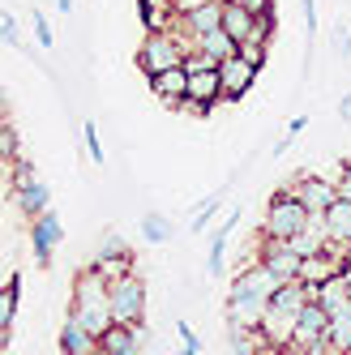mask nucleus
<instances>
[{"mask_svg": "<svg viewBox=\"0 0 351 355\" xmlns=\"http://www.w3.org/2000/svg\"><path fill=\"white\" fill-rule=\"evenodd\" d=\"M274 287H279V278H274L262 261H257V266H244L240 274H232V283H228V304H223V309H228V325L262 329Z\"/></svg>", "mask_w": 351, "mask_h": 355, "instance_id": "1", "label": "nucleus"}, {"mask_svg": "<svg viewBox=\"0 0 351 355\" xmlns=\"http://www.w3.org/2000/svg\"><path fill=\"white\" fill-rule=\"evenodd\" d=\"M69 321H78L82 329H90L94 338H103L108 329L116 325V317H112V283L99 270H82L78 274V283H73V300H69V313H65Z\"/></svg>", "mask_w": 351, "mask_h": 355, "instance_id": "2", "label": "nucleus"}, {"mask_svg": "<svg viewBox=\"0 0 351 355\" xmlns=\"http://www.w3.org/2000/svg\"><path fill=\"white\" fill-rule=\"evenodd\" d=\"M313 300V291L300 283H279L274 287V295H270V309H266V321H262V338L274 347V351H283L287 347V338H291V329H296V321H300V309Z\"/></svg>", "mask_w": 351, "mask_h": 355, "instance_id": "3", "label": "nucleus"}, {"mask_svg": "<svg viewBox=\"0 0 351 355\" xmlns=\"http://www.w3.org/2000/svg\"><path fill=\"white\" fill-rule=\"evenodd\" d=\"M189 52H193V43L185 39V31L171 26V31H159V35H146L142 39V47H137V69L146 73V78H155V73H163V69L185 64Z\"/></svg>", "mask_w": 351, "mask_h": 355, "instance_id": "4", "label": "nucleus"}, {"mask_svg": "<svg viewBox=\"0 0 351 355\" xmlns=\"http://www.w3.org/2000/svg\"><path fill=\"white\" fill-rule=\"evenodd\" d=\"M309 210H305V201H300L287 184H279L274 189V197H270V206H266V218H262V236H270V240H291L296 232H305L309 227Z\"/></svg>", "mask_w": 351, "mask_h": 355, "instance_id": "5", "label": "nucleus"}, {"mask_svg": "<svg viewBox=\"0 0 351 355\" xmlns=\"http://www.w3.org/2000/svg\"><path fill=\"white\" fill-rule=\"evenodd\" d=\"M112 317L120 325H142L146 321V278L142 274H120L112 283Z\"/></svg>", "mask_w": 351, "mask_h": 355, "instance_id": "6", "label": "nucleus"}, {"mask_svg": "<svg viewBox=\"0 0 351 355\" xmlns=\"http://www.w3.org/2000/svg\"><path fill=\"white\" fill-rule=\"evenodd\" d=\"M287 189L305 201L309 214H325L339 201V184H334V175H325V171H305V175H296V180H287Z\"/></svg>", "mask_w": 351, "mask_h": 355, "instance_id": "7", "label": "nucleus"}, {"mask_svg": "<svg viewBox=\"0 0 351 355\" xmlns=\"http://www.w3.org/2000/svg\"><path fill=\"white\" fill-rule=\"evenodd\" d=\"M90 270H99V274L108 278V283H116L120 274H129V270H133V248L124 244V236L108 232L103 240H99L94 257H90Z\"/></svg>", "mask_w": 351, "mask_h": 355, "instance_id": "8", "label": "nucleus"}, {"mask_svg": "<svg viewBox=\"0 0 351 355\" xmlns=\"http://www.w3.org/2000/svg\"><path fill=\"white\" fill-rule=\"evenodd\" d=\"M262 236V232H257ZM257 261L274 274V278H279V283H296V278H300V270H305V257H300V252L287 244V240H262V248H257Z\"/></svg>", "mask_w": 351, "mask_h": 355, "instance_id": "9", "label": "nucleus"}, {"mask_svg": "<svg viewBox=\"0 0 351 355\" xmlns=\"http://www.w3.org/2000/svg\"><path fill=\"white\" fill-rule=\"evenodd\" d=\"M65 240V227H60V214L47 210L39 218H31V252H35V266L47 270L52 266V248Z\"/></svg>", "mask_w": 351, "mask_h": 355, "instance_id": "10", "label": "nucleus"}, {"mask_svg": "<svg viewBox=\"0 0 351 355\" xmlns=\"http://www.w3.org/2000/svg\"><path fill=\"white\" fill-rule=\"evenodd\" d=\"M219 73H223V98H228V103H240V98L253 90V82H257V64H248L240 52L232 56V60H223L219 64Z\"/></svg>", "mask_w": 351, "mask_h": 355, "instance_id": "11", "label": "nucleus"}, {"mask_svg": "<svg viewBox=\"0 0 351 355\" xmlns=\"http://www.w3.org/2000/svg\"><path fill=\"white\" fill-rule=\"evenodd\" d=\"M223 9H228V0H206V5H193V9H185V13H176V26L197 39V35L223 26Z\"/></svg>", "mask_w": 351, "mask_h": 355, "instance_id": "12", "label": "nucleus"}, {"mask_svg": "<svg viewBox=\"0 0 351 355\" xmlns=\"http://www.w3.org/2000/svg\"><path fill=\"white\" fill-rule=\"evenodd\" d=\"M146 82H150V90H155L167 107H180L185 94H189V69L176 64V69H163V73H155V78H146Z\"/></svg>", "mask_w": 351, "mask_h": 355, "instance_id": "13", "label": "nucleus"}, {"mask_svg": "<svg viewBox=\"0 0 351 355\" xmlns=\"http://www.w3.org/2000/svg\"><path fill=\"white\" fill-rule=\"evenodd\" d=\"M17 295H22V278H17V270H9V274H5V287H0V347H5V351H9V343H13Z\"/></svg>", "mask_w": 351, "mask_h": 355, "instance_id": "14", "label": "nucleus"}, {"mask_svg": "<svg viewBox=\"0 0 351 355\" xmlns=\"http://www.w3.org/2000/svg\"><path fill=\"white\" fill-rule=\"evenodd\" d=\"M142 343H146L142 325H120V321L99 338V347H103L108 355H142Z\"/></svg>", "mask_w": 351, "mask_h": 355, "instance_id": "15", "label": "nucleus"}, {"mask_svg": "<svg viewBox=\"0 0 351 355\" xmlns=\"http://www.w3.org/2000/svg\"><path fill=\"white\" fill-rule=\"evenodd\" d=\"M13 201H17V210L26 214V218H39V214H47V210H52V189H47L43 180H31V184H17Z\"/></svg>", "mask_w": 351, "mask_h": 355, "instance_id": "16", "label": "nucleus"}, {"mask_svg": "<svg viewBox=\"0 0 351 355\" xmlns=\"http://www.w3.org/2000/svg\"><path fill=\"white\" fill-rule=\"evenodd\" d=\"M240 223V210H228V218H223L214 232H210V252H206V270L219 278L223 274V257H228V240H232V227Z\"/></svg>", "mask_w": 351, "mask_h": 355, "instance_id": "17", "label": "nucleus"}, {"mask_svg": "<svg viewBox=\"0 0 351 355\" xmlns=\"http://www.w3.org/2000/svg\"><path fill=\"white\" fill-rule=\"evenodd\" d=\"M193 47H197V52H202V56H210L214 64L232 60V56L240 52V43H236V39H232L228 31H223V26H219V31H206V35H197V39H193Z\"/></svg>", "mask_w": 351, "mask_h": 355, "instance_id": "18", "label": "nucleus"}, {"mask_svg": "<svg viewBox=\"0 0 351 355\" xmlns=\"http://www.w3.org/2000/svg\"><path fill=\"white\" fill-rule=\"evenodd\" d=\"M56 347H60V355H90V351L99 347V338L90 334V329H82L78 321H69V317H65V325H60V338H56Z\"/></svg>", "mask_w": 351, "mask_h": 355, "instance_id": "19", "label": "nucleus"}, {"mask_svg": "<svg viewBox=\"0 0 351 355\" xmlns=\"http://www.w3.org/2000/svg\"><path fill=\"white\" fill-rule=\"evenodd\" d=\"M325 218V232H330V244H339V248H347L351 244V201L347 197H339L330 210L321 214Z\"/></svg>", "mask_w": 351, "mask_h": 355, "instance_id": "20", "label": "nucleus"}, {"mask_svg": "<svg viewBox=\"0 0 351 355\" xmlns=\"http://www.w3.org/2000/svg\"><path fill=\"white\" fill-rule=\"evenodd\" d=\"M223 31H228L236 43L253 39V31H257V13H248L244 5H236V0H232V5L223 9Z\"/></svg>", "mask_w": 351, "mask_h": 355, "instance_id": "21", "label": "nucleus"}, {"mask_svg": "<svg viewBox=\"0 0 351 355\" xmlns=\"http://www.w3.org/2000/svg\"><path fill=\"white\" fill-rule=\"evenodd\" d=\"M317 300H321V309L330 313V317L347 313V309H351V291H347V283H343V274L330 278V283H321V287H317Z\"/></svg>", "mask_w": 351, "mask_h": 355, "instance_id": "22", "label": "nucleus"}, {"mask_svg": "<svg viewBox=\"0 0 351 355\" xmlns=\"http://www.w3.org/2000/svg\"><path fill=\"white\" fill-rule=\"evenodd\" d=\"M176 236V227H171V218H163L159 210H150V214H142V240L146 244H167Z\"/></svg>", "mask_w": 351, "mask_h": 355, "instance_id": "23", "label": "nucleus"}, {"mask_svg": "<svg viewBox=\"0 0 351 355\" xmlns=\"http://www.w3.org/2000/svg\"><path fill=\"white\" fill-rule=\"evenodd\" d=\"M325 343H330V351H339V355L351 351V309L330 317V325H325Z\"/></svg>", "mask_w": 351, "mask_h": 355, "instance_id": "24", "label": "nucleus"}, {"mask_svg": "<svg viewBox=\"0 0 351 355\" xmlns=\"http://www.w3.org/2000/svg\"><path fill=\"white\" fill-rule=\"evenodd\" d=\"M137 17H142L146 35H159V31H171V26H176V21L167 17V9L155 5V0H137Z\"/></svg>", "mask_w": 351, "mask_h": 355, "instance_id": "25", "label": "nucleus"}, {"mask_svg": "<svg viewBox=\"0 0 351 355\" xmlns=\"http://www.w3.org/2000/svg\"><path fill=\"white\" fill-rule=\"evenodd\" d=\"M82 141H86L90 163H94V167H103V163H108V155H103V141H99V124H94V120H86V124H82Z\"/></svg>", "mask_w": 351, "mask_h": 355, "instance_id": "26", "label": "nucleus"}, {"mask_svg": "<svg viewBox=\"0 0 351 355\" xmlns=\"http://www.w3.org/2000/svg\"><path fill=\"white\" fill-rule=\"evenodd\" d=\"M274 31H279V9L270 5V9H262V13H257V31H253V39H257V43H270V39H274Z\"/></svg>", "mask_w": 351, "mask_h": 355, "instance_id": "27", "label": "nucleus"}, {"mask_svg": "<svg viewBox=\"0 0 351 355\" xmlns=\"http://www.w3.org/2000/svg\"><path fill=\"white\" fill-rule=\"evenodd\" d=\"M219 206H223V193L206 197V201H202V210H197V218H193V232H206V227L219 218Z\"/></svg>", "mask_w": 351, "mask_h": 355, "instance_id": "28", "label": "nucleus"}, {"mask_svg": "<svg viewBox=\"0 0 351 355\" xmlns=\"http://www.w3.org/2000/svg\"><path fill=\"white\" fill-rule=\"evenodd\" d=\"M31 21H35V43H39V47H52V43H56V35H52V21L43 17V9H35V13H31Z\"/></svg>", "mask_w": 351, "mask_h": 355, "instance_id": "29", "label": "nucleus"}, {"mask_svg": "<svg viewBox=\"0 0 351 355\" xmlns=\"http://www.w3.org/2000/svg\"><path fill=\"white\" fill-rule=\"evenodd\" d=\"M240 56H244L248 64L266 69V43H257V39H244V43H240Z\"/></svg>", "mask_w": 351, "mask_h": 355, "instance_id": "30", "label": "nucleus"}, {"mask_svg": "<svg viewBox=\"0 0 351 355\" xmlns=\"http://www.w3.org/2000/svg\"><path fill=\"white\" fill-rule=\"evenodd\" d=\"M0 150H5V159L9 163H17L22 155H17V129H13V120H5V133H0Z\"/></svg>", "mask_w": 351, "mask_h": 355, "instance_id": "31", "label": "nucleus"}, {"mask_svg": "<svg viewBox=\"0 0 351 355\" xmlns=\"http://www.w3.org/2000/svg\"><path fill=\"white\" fill-rule=\"evenodd\" d=\"M9 167H13V184H31V180H39L31 159H17V163H9Z\"/></svg>", "mask_w": 351, "mask_h": 355, "instance_id": "32", "label": "nucleus"}, {"mask_svg": "<svg viewBox=\"0 0 351 355\" xmlns=\"http://www.w3.org/2000/svg\"><path fill=\"white\" fill-rule=\"evenodd\" d=\"M176 334H180V347H193V351H202V338H197V329L189 321H176Z\"/></svg>", "mask_w": 351, "mask_h": 355, "instance_id": "33", "label": "nucleus"}, {"mask_svg": "<svg viewBox=\"0 0 351 355\" xmlns=\"http://www.w3.org/2000/svg\"><path fill=\"white\" fill-rule=\"evenodd\" d=\"M334 184H339V197H347V201H351V159H347V163H339Z\"/></svg>", "mask_w": 351, "mask_h": 355, "instance_id": "34", "label": "nucleus"}, {"mask_svg": "<svg viewBox=\"0 0 351 355\" xmlns=\"http://www.w3.org/2000/svg\"><path fill=\"white\" fill-rule=\"evenodd\" d=\"M0 31H5V43H9V47H17V43H22V35H17V17H13V13L0 17Z\"/></svg>", "mask_w": 351, "mask_h": 355, "instance_id": "35", "label": "nucleus"}, {"mask_svg": "<svg viewBox=\"0 0 351 355\" xmlns=\"http://www.w3.org/2000/svg\"><path fill=\"white\" fill-rule=\"evenodd\" d=\"M300 9H305V31L317 35V0H300Z\"/></svg>", "mask_w": 351, "mask_h": 355, "instance_id": "36", "label": "nucleus"}, {"mask_svg": "<svg viewBox=\"0 0 351 355\" xmlns=\"http://www.w3.org/2000/svg\"><path fill=\"white\" fill-rule=\"evenodd\" d=\"M334 47H339V56H351V31L347 26H334Z\"/></svg>", "mask_w": 351, "mask_h": 355, "instance_id": "37", "label": "nucleus"}, {"mask_svg": "<svg viewBox=\"0 0 351 355\" xmlns=\"http://www.w3.org/2000/svg\"><path fill=\"white\" fill-rule=\"evenodd\" d=\"M236 5H244L248 13H262V9H270V5H274V0H236Z\"/></svg>", "mask_w": 351, "mask_h": 355, "instance_id": "38", "label": "nucleus"}, {"mask_svg": "<svg viewBox=\"0 0 351 355\" xmlns=\"http://www.w3.org/2000/svg\"><path fill=\"white\" fill-rule=\"evenodd\" d=\"M305 129H309V120H305V116H296V120L287 124V133H291V137H300V133H305Z\"/></svg>", "mask_w": 351, "mask_h": 355, "instance_id": "39", "label": "nucleus"}, {"mask_svg": "<svg viewBox=\"0 0 351 355\" xmlns=\"http://www.w3.org/2000/svg\"><path fill=\"white\" fill-rule=\"evenodd\" d=\"M291 141H296V137H291V133H283L279 141H274V155H287V146H291Z\"/></svg>", "mask_w": 351, "mask_h": 355, "instance_id": "40", "label": "nucleus"}, {"mask_svg": "<svg viewBox=\"0 0 351 355\" xmlns=\"http://www.w3.org/2000/svg\"><path fill=\"white\" fill-rule=\"evenodd\" d=\"M339 116H343V120H351V94H343V103H339Z\"/></svg>", "mask_w": 351, "mask_h": 355, "instance_id": "41", "label": "nucleus"}, {"mask_svg": "<svg viewBox=\"0 0 351 355\" xmlns=\"http://www.w3.org/2000/svg\"><path fill=\"white\" fill-rule=\"evenodd\" d=\"M73 5H78V0H56V9H60V13H73Z\"/></svg>", "mask_w": 351, "mask_h": 355, "instance_id": "42", "label": "nucleus"}, {"mask_svg": "<svg viewBox=\"0 0 351 355\" xmlns=\"http://www.w3.org/2000/svg\"><path fill=\"white\" fill-rule=\"evenodd\" d=\"M343 283H347V291H351V261L343 266Z\"/></svg>", "mask_w": 351, "mask_h": 355, "instance_id": "43", "label": "nucleus"}, {"mask_svg": "<svg viewBox=\"0 0 351 355\" xmlns=\"http://www.w3.org/2000/svg\"><path fill=\"white\" fill-rule=\"evenodd\" d=\"M90 355H108V351H103V347H94V351H90Z\"/></svg>", "mask_w": 351, "mask_h": 355, "instance_id": "44", "label": "nucleus"}, {"mask_svg": "<svg viewBox=\"0 0 351 355\" xmlns=\"http://www.w3.org/2000/svg\"><path fill=\"white\" fill-rule=\"evenodd\" d=\"M347 261H351V244H347Z\"/></svg>", "mask_w": 351, "mask_h": 355, "instance_id": "45", "label": "nucleus"}, {"mask_svg": "<svg viewBox=\"0 0 351 355\" xmlns=\"http://www.w3.org/2000/svg\"><path fill=\"white\" fill-rule=\"evenodd\" d=\"M228 5H232V0H228Z\"/></svg>", "mask_w": 351, "mask_h": 355, "instance_id": "46", "label": "nucleus"}, {"mask_svg": "<svg viewBox=\"0 0 351 355\" xmlns=\"http://www.w3.org/2000/svg\"><path fill=\"white\" fill-rule=\"evenodd\" d=\"M5 355H9V351H5Z\"/></svg>", "mask_w": 351, "mask_h": 355, "instance_id": "47", "label": "nucleus"}]
</instances>
